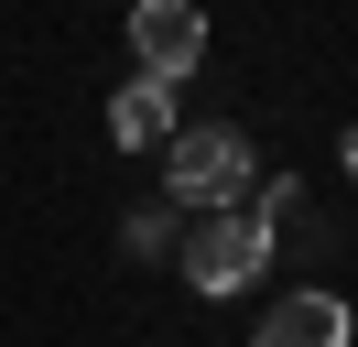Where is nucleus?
I'll use <instances>...</instances> for the list:
<instances>
[{"label":"nucleus","mask_w":358,"mask_h":347,"mask_svg":"<svg viewBox=\"0 0 358 347\" xmlns=\"http://www.w3.org/2000/svg\"><path fill=\"white\" fill-rule=\"evenodd\" d=\"M163 185H174V206L217 217V206H250L261 195V163H250V141L228 120H206V130H174L163 141Z\"/></svg>","instance_id":"obj_1"},{"label":"nucleus","mask_w":358,"mask_h":347,"mask_svg":"<svg viewBox=\"0 0 358 347\" xmlns=\"http://www.w3.org/2000/svg\"><path fill=\"white\" fill-rule=\"evenodd\" d=\"M261 271H271V217L261 206L196 217V239H185V282H196V293H250Z\"/></svg>","instance_id":"obj_2"},{"label":"nucleus","mask_w":358,"mask_h":347,"mask_svg":"<svg viewBox=\"0 0 358 347\" xmlns=\"http://www.w3.org/2000/svg\"><path fill=\"white\" fill-rule=\"evenodd\" d=\"M131 55H141V76L185 87L196 55H206V11L196 0H131Z\"/></svg>","instance_id":"obj_3"},{"label":"nucleus","mask_w":358,"mask_h":347,"mask_svg":"<svg viewBox=\"0 0 358 347\" xmlns=\"http://www.w3.org/2000/svg\"><path fill=\"white\" fill-rule=\"evenodd\" d=\"M250 347H348V304H336L326 282H304V293H282V304L261 315Z\"/></svg>","instance_id":"obj_4"},{"label":"nucleus","mask_w":358,"mask_h":347,"mask_svg":"<svg viewBox=\"0 0 358 347\" xmlns=\"http://www.w3.org/2000/svg\"><path fill=\"white\" fill-rule=\"evenodd\" d=\"M109 141H120V152L174 141V87H163V76H131V87L109 98Z\"/></svg>","instance_id":"obj_5"},{"label":"nucleus","mask_w":358,"mask_h":347,"mask_svg":"<svg viewBox=\"0 0 358 347\" xmlns=\"http://www.w3.org/2000/svg\"><path fill=\"white\" fill-rule=\"evenodd\" d=\"M336 163H348V174H358V120H348V141H336Z\"/></svg>","instance_id":"obj_6"}]
</instances>
